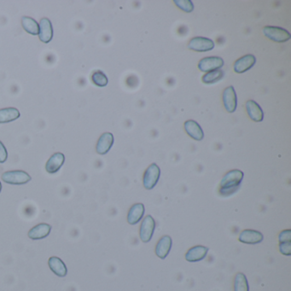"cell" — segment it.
Here are the masks:
<instances>
[{
	"instance_id": "6da1fadb",
	"label": "cell",
	"mask_w": 291,
	"mask_h": 291,
	"mask_svg": "<svg viewBox=\"0 0 291 291\" xmlns=\"http://www.w3.org/2000/svg\"><path fill=\"white\" fill-rule=\"evenodd\" d=\"M245 174L241 170H230L223 177L219 184V193L222 197H229L237 192L244 180Z\"/></svg>"
},
{
	"instance_id": "7a4b0ae2",
	"label": "cell",
	"mask_w": 291,
	"mask_h": 291,
	"mask_svg": "<svg viewBox=\"0 0 291 291\" xmlns=\"http://www.w3.org/2000/svg\"><path fill=\"white\" fill-rule=\"evenodd\" d=\"M262 31L265 36L267 37L268 39L273 41L277 42V43H284V42L291 40V33L288 30L283 29V28L266 26L263 29Z\"/></svg>"
},
{
	"instance_id": "3957f363",
	"label": "cell",
	"mask_w": 291,
	"mask_h": 291,
	"mask_svg": "<svg viewBox=\"0 0 291 291\" xmlns=\"http://www.w3.org/2000/svg\"><path fill=\"white\" fill-rule=\"evenodd\" d=\"M161 176V169L155 163H152L145 170L143 177V184L146 190H152L158 183Z\"/></svg>"
},
{
	"instance_id": "277c9868",
	"label": "cell",
	"mask_w": 291,
	"mask_h": 291,
	"mask_svg": "<svg viewBox=\"0 0 291 291\" xmlns=\"http://www.w3.org/2000/svg\"><path fill=\"white\" fill-rule=\"evenodd\" d=\"M2 180L5 183L10 184H25L31 181L32 178L29 173H26L22 170H14V171H7L2 174Z\"/></svg>"
},
{
	"instance_id": "5b68a950",
	"label": "cell",
	"mask_w": 291,
	"mask_h": 291,
	"mask_svg": "<svg viewBox=\"0 0 291 291\" xmlns=\"http://www.w3.org/2000/svg\"><path fill=\"white\" fill-rule=\"evenodd\" d=\"M155 229V221L152 216H145L141 223L139 237L143 243H149L152 239Z\"/></svg>"
},
{
	"instance_id": "8992f818",
	"label": "cell",
	"mask_w": 291,
	"mask_h": 291,
	"mask_svg": "<svg viewBox=\"0 0 291 291\" xmlns=\"http://www.w3.org/2000/svg\"><path fill=\"white\" fill-rule=\"evenodd\" d=\"M214 46V42L210 39L204 37H194L188 44V48L198 52H204L213 50Z\"/></svg>"
},
{
	"instance_id": "52a82bcc",
	"label": "cell",
	"mask_w": 291,
	"mask_h": 291,
	"mask_svg": "<svg viewBox=\"0 0 291 291\" xmlns=\"http://www.w3.org/2000/svg\"><path fill=\"white\" fill-rule=\"evenodd\" d=\"M224 66V60L219 57H208L202 58L198 62V68L201 72L209 73L220 69Z\"/></svg>"
},
{
	"instance_id": "ba28073f",
	"label": "cell",
	"mask_w": 291,
	"mask_h": 291,
	"mask_svg": "<svg viewBox=\"0 0 291 291\" xmlns=\"http://www.w3.org/2000/svg\"><path fill=\"white\" fill-rule=\"evenodd\" d=\"M263 239H264V236L261 232H260L258 230H249V229L242 230L238 237V241L246 245H257L261 243Z\"/></svg>"
},
{
	"instance_id": "9c48e42d",
	"label": "cell",
	"mask_w": 291,
	"mask_h": 291,
	"mask_svg": "<svg viewBox=\"0 0 291 291\" xmlns=\"http://www.w3.org/2000/svg\"><path fill=\"white\" fill-rule=\"evenodd\" d=\"M223 104L229 113H233L237 106V93L232 86L227 87L223 92Z\"/></svg>"
},
{
	"instance_id": "30bf717a",
	"label": "cell",
	"mask_w": 291,
	"mask_h": 291,
	"mask_svg": "<svg viewBox=\"0 0 291 291\" xmlns=\"http://www.w3.org/2000/svg\"><path fill=\"white\" fill-rule=\"evenodd\" d=\"M114 135L111 133H105L101 135L97 141L96 151L99 155H106L114 144Z\"/></svg>"
},
{
	"instance_id": "8fae6325",
	"label": "cell",
	"mask_w": 291,
	"mask_h": 291,
	"mask_svg": "<svg viewBox=\"0 0 291 291\" xmlns=\"http://www.w3.org/2000/svg\"><path fill=\"white\" fill-rule=\"evenodd\" d=\"M209 250V248L202 246V245L194 246L187 251L186 254H185V260L189 262L201 261V260L206 258Z\"/></svg>"
},
{
	"instance_id": "7c38bea8",
	"label": "cell",
	"mask_w": 291,
	"mask_h": 291,
	"mask_svg": "<svg viewBox=\"0 0 291 291\" xmlns=\"http://www.w3.org/2000/svg\"><path fill=\"white\" fill-rule=\"evenodd\" d=\"M172 245L173 241L170 236L165 235L161 237L155 246V255H157L160 259H166L172 248Z\"/></svg>"
},
{
	"instance_id": "4fadbf2b",
	"label": "cell",
	"mask_w": 291,
	"mask_h": 291,
	"mask_svg": "<svg viewBox=\"0 0 291 291\" xmlns=\"http://www.w3.org/2000/svg\"><path fill=\"white\" fill-rule=\"evenodd\" d=\"M256 58L254 55L248 54L242 57L241 58L237 59L233 65V69L237 74H243L255 64Z\"/></svg>"
},
{
	"instance_id": "5bb4252c",
	"label": "cell",
	"mask_w": 291,
	"mask_h": 291,
	"mask_svg": "<svg viewBox=\"0 0 291 291\" xmlns=\"http://www.w3.org/2000/svg\"><path fill=\"white\" fill-rule=\"evenodd\" d=\"M65 162V156L61 152H57L50 156L46 164L47 173L53 174L58 173Z\"/></svg>"
},
{
	"instance_id": "9a60e30c",
	"label": "cell",
	"mask_w": 291,
	"mask_h": 291,
	"mask_svg": "<svg viewBox=\"0 0 291 291\" xmlns=\"http://www.w3.org/2000/svg\"><path fill=\"white\" fill-rule=\"evenodd\" d=\"M184 130L187 134L194 140L201 141L203 139L204 133L201 129L200 125L196 121H193V120L186 121L184 124Z\"/></svg>"
},
{
	"instance_id": "2e32d148",
	"label": "cell",
	"mask_w": 291,
	"mask_h": 291,
	"mask_svg": "<svg viewBox=\"0 0 291 291\" xmlns=\"http://www.w3.org/2000/svg\"><path fill=\"white\" fill-rule=\"evenodd\" d=\"M39 26H40L39 38L40 41H42L43 43H49L53 37V27L51 22L48 18H42L40 20Z\"/></svg>"
},
{
	"instance_id": "e0dca14e",
	"label": "cell",
	"mask_w": 291,
	"mask_h": 291,
	"mask_svg": "<svg viewBox=\"0 0 291 291\" xmlns=\"http://www.w3.org/2000/svg\"><path fill=\"white\" fill-rule=\"evenodd\" d=\"M145 208L143 203H135L130 208L128 214H127V222L134 226L140 222L141 219H143L144 215Z\"/></svg>"
},
{
	"instance_id": "ac0fdd59",
	"label": "cell",
	"mask_w": 291,
	"mask_h": 291,
	"mask_svg": "<svg viewBox=\"0 0 291 291\" xmlns=\"http://www.w3.org/2000/svg\"><path fill=\"white\" fill-rule=\"evenodd\" d=\"M51 230V226L49 224L41 223L32 227L28 233L30 239L32 240H40L49 236Z\"/></svg>"
},
{
	"instance_id": "d6986e66",
	"label": "cell",
	"mask_w": 291,
	"mask_h": 291,
	"mask_svg": "<svg viewBox=\"0 0 291 291\" xmlns=\"http://www.w3.org/2000/svg\"><path fill=\"white\" fill-rule=\"evenodd\" d=\"M246 109L248 113L249 118L255 123H260L264 119V113L262 108H260L259 104H257L255 101L248 100L246 102Z\"/></svg>"
},
{
	"instance_id": "ffe728a7",
	"label": "cell",
	"mask_w": 291,
	"mask_h": 291,
	"mask_svg": "<svg viewBox=\"0 0 291 291\" xmlns=\"http://www.w3.org/2000/svg\"><path fill=\"white\" fill-rule=\"evenodd\" d=\"M48 265L51 272L60 277H64L68 274V268L65 263L57 256H51L48 260Z\"/></svg>"
},
{
	"instance_id": "44dd1931",
	"label": "cell",
	"mask_w": 291,
	"mask_h": 291,
	"mask_svg": "<svg viewBox=\"0 0 291 291\" xmlns=\"http://www.w3.org/2000/svg\"><path fill=\"white\" fill-rule=\"evenodd\" d=\"M20 111L15 108H4L0 109V123L14 122L20 117Z\"/></svg>"
},
{
	"instance_id": "7402d4cb",
	"label": "cell",
	"mask_w": 291,
	"mask_h": 291,
	"mask_svg": "<svg viewBox=\"0 0 291 291\" xmlns=\"http://www.w3.org/2000/svg\"><path fill=\"white\" fill-rule=\"evenodd\" d=\"M22 26L26 32L32 35H38L40 32V26L38 22L29 16H22Z\"/></svg>"
},
{
	"instance_id": "603a6c76",
	"label": "cell",
	"mask_w": 291,
	"mask_h": 291,
	"mask_svg": "<svg viewBox=\"0 0 291 291\" xmlns=\"http://www.w3.org/2000/svg\"><path fill=\"white\" fill-rule=\"evenodd\" d=\"M234 291H249L248 280L244 273L236 274L234 279Z\"/></svg>"
},
{
	"instance_id": "cb8c5ba5",
	"label": "cell",
	"mask_w": 291,
	"mask_h": 291,
	"mask_svg": "<svg viewBox=\"0 0 291 291\" xmlns=\"http://www.w3.org/2000/svg\"><path fill=\"white\" fill-rule=\"evenodd\" d=\"M223 77V70L217 69V70H214L211 72L206 73L204 76H202L201 80L205 84H214V83L219 81Z\"/></svg>"
},
{
	"instance_id": "d4e9b609",
	"label": "cell",
	"mask_w": 291,
	"mask_h": 291,
	"mask_svg": "<svg viewBox=\"0 0 291 291\" xmlns=\"http://www.w3.org/2000/svg\"><path fill=\"white\" fill-rule=\"evenodd\" d=\"M92 82L99 87H105L108 85V77L106 76L105 73L102 71H95L92 76Z\"/></svg>"
},
{
	"instance_id": "484cf974",
	"label": "cell",
	"mask_w": 291,
	"mask_h": 291,
	"mask_svg": "<svg viewBox=\"0 0 291 291\" xmlns=\"http://www.w3.org/2000/svg\"><path fill=\"white\" fill-rule=\"evenodd\" d=\"M173 2L176 4L177 7L187 13H191L194 10V5L191 0H174Z\"/></svg>"
},
{
	"instance_id": "4316f807",
	"label": "cell",
	"mask_w": 291,
	"mask_h": 291,
	"mask_svg": "<svg viewBox=\"0 0 291 291\" xmlns=\"http://www.w3.org/2000/svg\"><path fill=\"white\" fill-rule=\"evenodd\" d=\"M278 248L282 255H287V256L291 255V242L279 243Z\"/></svg>"
},
{
	"instance_id": "83f0119b",
	"label": "cell",
	"mask_w": 291,
	"mask_h": 291,
	"mask_svg": "<svg viewBox=\"0 0 291 291\" xmlns=\"http://www.w3.org/2000/svg\"><path fill=\"white\" fill-rule=\"evenodd\" d=\"M278 241L279 243L291 242V230L290 229L282 230L278 235Z\"/></svg>"
},
{
	"instance_id": "f1b7e54d",
	"label": "cell",
	"mask_w": 291,
	"mask_h": 291,
	"mask_svg": "<svg viewBox=\"0 0 291 291\" xmlns=\"http://www.w3.org/2000/svg\"><path fill=\"white\" fill-rule=\"evenodd\" d=\"M8 152L4 144L0 141V163H4L7 161Z\"/></svg>"
},
{
	"instance_id": "f546056e",
	"label": "cell",
	"mask_w": 291,
	"mask_h": 291,
	"mask_svg": "<svg viewBox=\"0 0 291 291\" xmlns=\"http://www.w3.org/2000/svg\"><path fill=\"white\" fill-rule=\"evenodd\" d=\"M1 191H2V184L0 182V192H1Z\"/></svg>"
}]
</instances>
